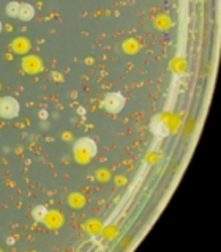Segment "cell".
Masks as SVG:
<instances>
[{
	"label": "cell",
	"mask_w": 221,
	"mask_h": 252,
	"mask_svg": "<svg viewBox=\"0 0 221 252\" xmlns=\"http://www.w3.org/2000/svg\"><path fill=\"white\" fill-rule=\"evenodd\" d=\"M125 104H126V99H125L123 94L118 93V92H110L106 94L105 99H103V107H105V110L108 114L122 112Z\"/></svg>",
	"instance_id": "cell-2"
},
{
	"label": "cell",
	"mask_w": 221,
	"mask_h": 252,
	"mask_svg": "<svg viewBox=\"0 0 221 252\" xmlns=\"http://www.w3.org/2000/svg\"><path fill=\"white\" fill-rule=\"evenodd\" d=\"M18 18L24 22H29L35 18V8L32 6L30 3H21L19 5V13H18Z\"/></svg>",
	"instance_id": "cell-4"
},
{
	"label": "cell",
	"mask_w": 221,
	"mask_h": 252,
	"mask_svg": "<svg viewBox=\"0 0 221 252\" xmlns=\"http://www.w3.org/2000/svg\"><path fill=\"white\" fill-rule=\"evenodd\" d=\"M21 106L19 101L13 96H3L0 98V118L3 120H13L19 115Z\"/></svg>",
	"instance_id": "cell-1"
},
{
	"label": "cell",
	"mask_w": 221,
	"mask_h": 252,
	"mask_svg": "<svg viewBox=\"0 0 221 252\" xmlns=\"http://www.w3.org/2000/svg\"><path fill=\"white\" fill-rule=\"evenodd\" d=\"M32 216H34V219L37 220V222H43L44 218L47 216V208L44 207V205H37V207L34 208V211H32Z\"/></svg>",
	"instance_id": "cell-5"
},
{
	"label": "cell",
	"mask_w": 221,
	"mask_h": 252,
	"mask_svg": "<svg viewBox=\"0 0 221 252\" xmlns=\"http://www.w3.org/2000/svg\"><path fill=\"white\" fill-rule=\"evenodd\" d=\"M0 32H2V21H0Z\"/></svg>",
	"instance_id": "cell-8"
},
{
	"label": "cell",
	"mask_w": 221,
	"mask_h": 252,
	"mask_svg": "<svg viewBox=\"0 0 221 252\" xmlns=\"http://www.w3.org/2000/svg\"><path fill=\"white\" fill-rule=\"evenodd\" d=\"M39 117H41V118H46V117H47V112H46V110H41V112H39Z\"/></svg>",
	"instance_id": "cell-7"
},
{
	"label": "cell",
	"mask_w": 221,
	"mask_h": 252,
	"mask_svg": "<svg viewBox=\"0 0 221 252\" xmlns=\"http://www.w3.org/2000/svg\"><path fill=\"white\" fill-rule=\"evenodd\" d=\"M74 150L76 152H87V155L89 156H95L98 152V147L97 144H95V140L90 139V137H81V139H77L74 142Z\"/></svg>",
	"instance_id": "cell-3"
},
{
	"label": "cell",
	"mask_w": 221,
	"mask_h": 252,
	"mask_svg": "<svg viewBox=\"0 0 221 252\" xmlns=\"http://www.w3.org/2000/svg\"><path fill=\"white\" fill-rule=\"evenodd\" d=\"M19 2H10L6 3L5 6V13L10 16V18H18V13H19Z\"/></svg>",
	"instance_id": "cell-6"
}]
</instances>
